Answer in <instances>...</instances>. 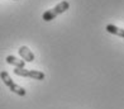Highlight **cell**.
Listing matches in <instances>:
<instances>
[{
  "label": "cell",
  "instance_id": "cell-5",
  "mask_svg": "<svg viewBox=\"0 0 124 109\" xmlns=\"http://www.w3.org/2000/svg\"><path fill=\"white\" fill-rule=\"evenodd\" d=\"M7 62L9 65H13V66H15V67H19V68H23L24 66H25V61L24 60H19L18 57H15V56H7Z\"/></svg>",
  "mask_w": 124,
  "mask_h": 109
},
{
  "label": "cell",
  "instance_id": "cell-4",
  "mask_svg": "<svg viewBox=\"0 0 124 109\" xmlns=\"http://www.w3.org/2000/svg\"><path fill=\"white\" fill-rule=\"evenodd\" d=\"M18 52H19V56L22 57V60H24L25 62H33L34 61V53H33L29 50V47H27V46L19 47Z\"/></svg>",
  "mask_w": 124,
  "mask_h": 109
},
{
  "label": "cell",
  "instance_id": "cell-3",
  "mask_svg": "<svg viewBox=\"0 0 124 109\" xmlns=\"http://www.w3.org/2000/svg\"><path fill=\"white\" fill-rule=\"evenodd\" d=\"M14 74H15V75H18V76L31 77V79H34V80H44V77H46L44 72L38 71V70H27L25 67H23V68L15 67L14 68Z\"/></svg>",
  "mask_w": 124,
  "mask_h": 109
},
{
  "label": "cell",
  "instance_id": "cell-2",
  "mask_svg": "<svg viewBox=\"0 0 124 109\" xmlns=\"http://www.w3.org/2000/svg\"><path fill=\"white\" fill-rule=\"evenodd\" d=\"M0 77H1L3 83L7 85V86L10 89V91H13L14 94L19 95V96H24V95L27 94V90H25L24 88L19 86V85H16L13 80H12V77H10V75H9L7 71H1V72H0Z\"/></svg>",
  "mask_w": 124,
  "mask_h": 109
},
{
  "label": "cell",
  "instance_id": "cell-6",
  "mask_svg": "<svg viewBox=\"0 0 124 109\" xmlns=\"http://www.w3.org/2000/svg\"><path fill=\"white\" fill-rule=\"evenodd\" d=\"M106 32H109L111 34H115V36H119L122 38H124V29H122V28H118L116 25L114 24H108L105 27Z\"/></svg>",
  "mask_w": 124,
  "mask_h": 109
},
{
  "label": "cell",
  "instance_id": "cell-1",
  "mask_svg": "<svg viewBox=\"0 0 124 109\" xmlns=\"http://www.w3.org/2000/svg\"><path fill=\"white\" fill-rule=\"evenodd\" d=\"M69 8H70V3L67 1V0H63V1L58 3L56 7H53L52 9H48L47 11H44L43 15H42V19L44 22H51V20H53L57 15L65 13L66 10H69Z\"/></svg>",
  "mask_w": 124,
  "mask_h": 109
}]
</instances>
